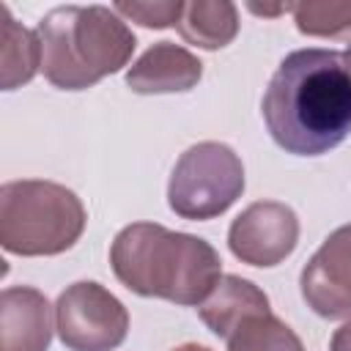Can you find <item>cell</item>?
Returning a JSON list of instances; mask_svg holds the SVG:
<instances>
[{
  "instance_id": "cell-1",
  "label": "cell",
  "mask_w": 351,
  "mask_h": 351,
  "mask_svg": "<svg viewBox=\"0 0 351 351\" xmlns=\"http://www.w3.org/2000/svg\"><path fill=\"white\" fill-rule=\"evenodd\" d=\"M271 140L293 156H321L351 134V69L343 52L296 49L271 74L263 101Z\"/></svg>"
},
{
  "instance_id": "cell-2",
  "label": "cell",
  "mask_w": 351,
  "mask_h": 351,
  "mask_svg": "<svg viewBox=\"0 0 351 351\" xmlns=\"http://www.w3.org/2000/svg\"><path fill=\"white\" fill-rule=\"evenodd\" d=\"M110 266L121 285L145 299L197 307L222 277L219 252L200 236L159 222H132L110 244Z\"/></svg>"
},
{
  "instance_id": "cell-3",
  "label": "cell",
  "mask_w": 351,
  "mask_h": 351,
  "mask_svg": "<svg viewBox=\"0 0 351 351\" xmlns=\"http://www.w3.org/2000/svg\"><path fill=\"white\" fill-rule=\"evenodd\" d=\"M41 71L60 90H85L121 71L137 47L126 19L107 5H58L38 19Z\"/></svg>"
},
{
  "instance_id": "cell-4",
  "label": "cell",
  "mask_w": 351,
  "mask_h": 351,
  "mask_svg": "<svg viewBox=\"0 0 351 351\" xmlns=\"http://www.w3.org/2000/svg\"><path fill=\"white\" fill-rule=\"evenodd\" d=\"M85 222L82 200L63 184L19 178L0 186V244L11 255H60L80 241Z\"/></svg>"
},
{
  "instance_id": "cell-5",
  "label": "cell",
  "mask_w": 351,
  "mask_h": 351,
  "mask_svg": "<svg viewBox=\"0 0 351 351\" xmlns=\"http://www.w3.org/2000/svg\"><path fill=\"white\" fill-rule=\"evenodd\" d=\"M244 192L241 156L217 140L189 145L167 181V206L181 219L203 222L225 214Z\"/></svg>"
},
{
  "instance_id": "cell-6",
  "label": "cell",
  "mask_w": 351,
  "mask_h": 351,
  "mask_svg": "<svg viewBox=\"0 0 351 351\" xmlns=\"http://www.w3.org/2000/svg\"><path fill=\"white\" fill-rule=\"evenodd\" d=\"M55 329L69 351H115L129 335V310L104 285L80 280L58 296Z\"/></svg>"
},
{
  "instance_id": "cell-7",
  "label": "cell",
  "mask_w": 351,
  "mask_h": 351,
  "mask_svg": "<svg viewBox=\"0 0 351 351\" xmlns=\"http://www.w3.org/2000/svg\"><path fill=\"white\" fill-rule=\"evenodd\" d=\"M299 244V217L291 206L277 200L250 203L228 230L230 252L250 266H277Z\"/></svg>"
},
{
  "instance_id": "cell-8",
  "label": "cell",
  "mask_w": 351,
  "mask_h": 351,
  "mask_svg": "<svg viewBox=\"0 0 351 351\" xmlns=\"http://www.w3.org/2000/svg\"><path fill=\"white\" fill-rule=\"evenodd\" d=\"M299 288L315 315L326 321L351 318V225H340L324 239L304 263Z\"/></svg>"
},
{
  "instance_id": "cell-9",
  "label": "cell",
  "mask_w": 351,
  "mask_h": 351,
  "mask_svg": "<svg viewBox=\"0 0 351 351\" xmlns=\"http://www.w3.org/2000/svg\"><path fill=\"white\" fill-rule=\"evenodd\" d=\"M52 307L38 288L11 285L0 293V351H49Z\"/></svg>"
},
{
  "instance_id": "cell-10",
  "label": "cell",
  "mask_w": 351,
  "mask_h": 351,
  "mask_svg": "<svg viewBox=\"0 0 351 351\" xmlns=\"http://www.w3.org/2000/svg\"><path fill=\"white\" fill-rule=\"evenodd\" d=\"M203 77V63L186 47L156 41L126 71V85L140 96L186 93Z\"/></svg>"
},
{
  "instance_id": "cell-11",
  "label": "cell",
  "mask_w": 351,
  "mask_h": 351,
  "mask_svg": "<svg viewBox=\"0 0 351 351\" xmlns=\"http://www.w3.org/2000/svg\"><path fill=\"white\" fill-rule=\"evenodd\" d=\"M263 313H271L269 296L252 280H244L239 274H222L206 302L197 304L200 321L222 340H228L247 318Z\"/></svg>"
},
{
  "instance_id": "cell-12",
  "label": "cell",
  "mask_w": 351,
  "mask_h": 351,
  "mask_svg": "<svg viewBox=\"0 0 351 351\" xmlns=\"http://www.w3.org/2000/svg\"><path fill=\"white\" fill-rule=\"evenodd\" d=\"M178 36L200 49H222L239 33V8L230 0H192L184 3L176 25Z\"/></svg>"
},
{
  "instance_id": "cell-13",
  "label": "cell",
  "mask_w": 351,
  "mask_h": 351,
  "mask_svg": "<svg viewBox=\"0 0 351 351\" xmlns=\"http://www.w3.org/2000/svg\"><path fill=\"white\" fill-rule=\"evenodd\" d=\"M0 88L14 90L41 71V41L11 16L8 5H0Z\"/></svg>"
},
{
  "instance_id": "cell-14",
  "label": "cell",
  "mask_w": 351,
  "mask_h": 351,
  "mask_svg": "<svg viewBox=\"0 0 351 351\" xmlns=\"http://www.w3.org/2000/svg\"><path fill=\"white\" fill-rule=\"evenodd\" d=\"M228 351H304L299 335L274 313L247 318L230 337Z\"/></svg>"
},
{
  "instance_id": "cell-15",
  "label": "cell",
  "mask_w": 351,
  "mask_h": 351,
  "mask_svg": "<svg viewBox=\"0 0 351 351\" xmlns=\"http://www.w3.org/2000/svg\"><path fill=\"white\" fill-rule=\"evenodd\" d=\"M296 30L318 38H351V3L343 0H302L291 3Z\"/></svg>"
},
{
  "instance_id": "cell-16",
  "label": "cell",
  "mask_w": 351,
  "mask_h": 351,
  "mask_svg": "<svg viewBox=\"0 0 351 351\" xmlns=\"http://www.w3.org/2000/svg\"><path fill=\"white\" fill-rule=\"evenodd\" d=\"M123 19H132L143 27H154V30H165V27H176L184 11L181 0H118L112 5Z\"/></svg>"
},
{
  "instance_id": "cell-17",
  "label": "cell",
  "mask_w": 351,
  "mask_h": 351,
  "mask_svg": "<svg viewBox=\"0 0 351 351\" xmlns=\"http://www.w3.org/2000/svg\"><path fill=\"white\" fill-rule=\"evenodd\" d=\"M329 351H351V321H346L340 329H335L329 340Z\"/></svg>"
},
{
  "instance_id": "cell-18",
  "label": "cell",
  "mask_w": 351,
  "mask_h": 351,
  "mask_svg": "<svg viewBox=\"0 0 351 351\" xmlns=\"http://www.w3.org/2000/svg\"><path fill=\"white\" fill-rule=\"evenodd\" d=\"M247 8H250L252 14H261V16H277V14L291 11V3H280V5H258V3H250Z\"/></svg>"
},
{
  "instance_id": "cell-19",
  "label": "cell",
  "mask_w": 351,
  "mask_h": 351,
  "mask_svg": "<svg viewBox=\"0 0 351 351\" xmlns=\"http://www.w3.org/2000/svg\"><path fill=\"white\" fill-rule=\"evenodd\" d=\"M173 351H211L208 346H200V343H184V346H176Z\"/></svg>"
},
{
  "instance_id": "cell-20",
  "label": "cell",
  "mask_w": 351,
  "mask_h": 351,
  "mask_svg": "<svg viewBox=\"0 0 351 351\" xmlns=\"http://www.w3.org/2000/svg\"><path fill=\"white\" fill-rule=\"evenodd\" d=\"M343 58H346V63H348V69H351V44H348V49L343 52Z\"/></svg>"
}]
</instances>
